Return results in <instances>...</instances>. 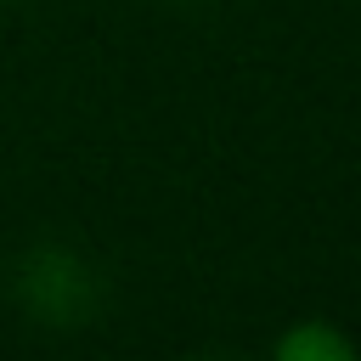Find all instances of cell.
I'll use <instances>...</instances> for the list:
<instances>
[{"mask_svg":"<svg viewBox=\"0 0 361 361\" xmlns=\"http://www.w3.org/2000/svg\"><path fill=\"white\" fill-rule=\"evenodd\" d=\"M11 293L39 327H85L96 316V305H102L96 265L79 259L73 248H56V243H39V248H28L17 259Z\"/></svg>","mask_w":361,"mask_h":361,"instance_id":"obj_1","label":"cell"},{"mask_svg":"<svg viewBox=\"0 0 361 361\" xmlns=\"http://www.w3.org/2000/svg\"><path fill=\"white\" fill-rule=\"evenodd\" d=\"M276 355L282 361H350L355 344L344 333H333L327 322H299V327H288L276 338Z\"/></svg>","mask_w":361,"mask_h":361,"instance_id":"obj_2","label":"cell"}]
</instances>
